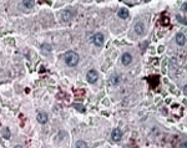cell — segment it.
I'll list each match as a JSON object with an SVG mask.
<instances>
[{
    "mask_svg": "<svg viewBox=\"0 0 187 148\" xmlns=\"http://www.w3.org/2000/svg\"><path fill=\"white\" fill-rule=\"evenodd\" d=\"M64 59H65V62H66L69 66H71V67L76 66L77 64H79V60H80L79 55L76 54V52H74V51L66 52V54H65V57H64Z\"/></svg>",
    "mask_w": 187,
    "mask_h": 148,
    "instance_id": "1",
    "label": "cell"
},
{
    "mask_svg": "<svg viewBox=\"0 0 187 148\" xmlns=\"http://www.w3.org/2000/svg\"><path fill=\"white\" fill-rule=\"evenodd\" d=\"M86 77H87V81L90 83H95L97 81V78H99V74H97V71H95V70H90L87 75H86Z\"/></svg>",
    "mask_w": 187,
    "mask_h": 148,
    "instance_id": "2",
    "label": "cell"
},
{
    "mask_svg": "<svg viewBox=\"0 0 187 148\" xmlns=\"http://www.w3.org/2000/svg\"><path fill=\"white\" fill-rule=\"evenodd\" d=\"M92 41H94V44H95L96 46H102L104 45V35L102 34H100V32L95 34V36L92 37Z\"/></svg>",
    "mask_w": 187,
    "mask_h": 148,
    "instance_id": "3",
    "label": "cell"
},
{
    "mask_svg": "<svg viewBox=\"0 0 187 148\" xmlns=\"http://www.w3.org/2000/svg\"><path fill=\"white\" fill-rule=\"evenodd\" d=\"M121 137H122V132L120 131V128H114V130H112V133H111L112 141L119 142L120 139H121Z\"/></svg>",
    "mask_w": 187,
    "mask_h": 148,
    "instance_id": "4",
    "label": "cell"
},
{
    "mask_svg": "<svg viewBox=\"0 0 187 148\" xmlns=\"http://www.w3.org/2000/svg\"><path fill=\"white\" fill-rule=\"evenodd\" d=\"M131 61H132V56H131V54L125 52V54L122 55V57H121V62L123 64V65H130Z\"/></svg>",
    "mask_w": 187,
    "mask_h": 148,
    "instance_id": "5",
    "label": "cell"
},
{
    "mask_svg": "<svg viewBox=\"0 0 187 148\" xmlns=\"http://www.w3.org/2000/svg\"><path fill=\"white\" fill-rule=\"evenodd\" d=\"M135 32H136L137 35H142V34L145 32V25L142 24V22H137V24L135 25Z\"/></svg>",
    "mask_w": 187,
    "mask_h": 148,
    "instance_id": "6",
    "label": "cell"
},
{
    "mask_svg": "<svg viewBox=\"0 0 187 148\" xmlns=\"http://www.w3.org/2000/svg\"><path fill=\"white\" fill-rule=\"evenodd\" d=\"M176 43H177L180 46H182V45L186 44V37L182 32H178L177 35H176Z\"/></svg>",
    "mask_w": 187,
    "mask_h": 148,
    "instance_id": "7",
    "label": "cell"
},
{
    "mask_svg": "<svg viewBox=\"0 0 187 148\" xmlns=\"http://www.w3.org/2000/svg\"><path fill=\"white\" fill-rule=\"evenodd\" d=\"M36 118H37V122L44 124V123H46V122H47V118H49V117H47V115H46L45 112H40L39 115H37Z\"/></svg>",
    "mask_w": 187,
    "mask_h": 148,
    "instance_id": "8",
    "label": "cell"
},
{
    "mask_svg": "<svg viewBox=\"0 0 187 148\" xmlns=\"http://www.w3.org/2000/svg\"><path fill=\"white\" fill-rule=\"evenodd\" d=\"M61 18L64 21H70L71 18H72V13H71L70 10H65L61 13Z\"/></svg>",
    "mask_w": 187,
    "mask_h": 148,
    "instance_id": "9",
    "label": "cell"
},
{
    "mask_svg": "<svg viewBox=\"0 0 187 148\" xmlns=\"http://www.w3.org/2000/svg\"><path fill=\"white\" fill-rule=\"evenodd\" d=\"M129 15H130L129 10L125 9V7H122V9L119 10V16H120V19H127V18H129Z\"/></svg>",
    "mask_w": 187,
    "mask_h": 148,
    "instance_id": "10",
    "label": "cell"
},
{
    "mask_svg": "<svg viewBox=\"0 0 187 148\" xmlns=\"http://www.w3.org/2000/svg\"><path fill=\"white\" fill-rule=\"evenodd\" d=\"M121 81V78H120V76H114V77L110 78V83L111 85H117V83Z\"/></svg>",
    "mask_w": 187,
    "mask_h": 148,
    "instance_id": "11",
    "label": "cell"
},
{
    "mask_svg": "<svg viewBox=\"0 0 187 148\" xmlns=\"http://www.w3.org/2000/svg\"><path fill=\"white\" fill-rule=\"evenodd\" d=\"M3 136H4V138H5V139H9L10 138V131H9V128H4V130H3Z\"/></svg>",
    "mask_w": 187,
    "mask_h": 148,
    "instance_id": "12",
    "label": "cell"
},
{
    "mask_svg": "<svg viewBox=\"0 0 187 148\" xmlns=\"http://www.w3.org/2000/svg\"><path fill=\"white\" fill-rule=\"evenodd\" d=\"M76 148H87V145L84 141H77L76 143Z\"/></svg>",
    "mask_w": 187,
    "mask_h": 148,
    "instance_id": "13",
    "label": "cell"
},
{
    "mask_svg": "<svg viewBox=\"0 0 187 148\" xmlns=\"http://www.w3.org/2000/svg\"><path fill=\"white\" fill-rule=\"evenodd\" d=\"M34 4H35L34 1H22V5L26 6L28 9H30V7H33V6H34Z\"/></svg>",
    "mask_w": 187,
    "mask_h": 148,
    "instance_id": "14",
    "label": "cell"
},
{
    "mask_svg": "<svg viewBox=\"0 0 187 148\" xmlns=\"http://www.w3.org/2000/svg\"><path fill=\"white\" fill-rule=\"evenodd\" d=\"M41 49H43V51L45 52V54H47V52L51 51V46H49V45H43Z\"/></svg>",
    "mask_w": 187,
    "mask_h": 148,
    "instance_id": "15",
    "label": "cell"
},
{
    "mask_svg": "<svg viewBox=\"0 0 187 148\" xmlns=\"http://www.w3.org/2000/svg\"><path fill=\"white\" fill-rule=\"evenodd\" d=\"M74 107L77 109V111H80V112H84L85 111V108H84V106L82 105H79V103H75L74 105Z\"/></svg>",
    "mask_w": 187,
    "mask_h": 148,
    "instance_id": "16",
    "label": "cell"
},
{
    "mask_svg": "<svg viewBox=\"0 0 187 148\" xmlns=\"http://www.w3.org/2000/svg\"><path fill=\"white\" fill-rule=\"evenodd\" d=\"M177 19H178V21H181L183 25H186V20H185V18H180V16H177Z\"/></svg>",
    "mask_w": 187,
    "mask_h": 148,
    "instance_id": "17",
    "label": "cell"
},
{
    "mask_svg": "<svg viewBox=\"0 0 187 148\" xmlns=\"http://www.w3.org/2000/svg\"><path fill=\"white\" fill-rule=\"evenodd\" d=\"M182 10L185 11V13L187 11V9H186V3H183V4H182Z\"/></svg>",
    "mask_w": 187,
    "mask_h": 148,
    "instance_id": "18",
    "label": "cell"
},
{
    "mask_svg": "<svg viewBox=\"0 0 187 148\" xmlns=\"http://www.w3.org/2000/svg\"><path fill=\"white\" fill-rule=\"evenodd\" d=\"M167 22H168V20H167L166 18H163V20H162V24H167Z\"/></svg>",
    "mask_w": 187,
    "mask_h": 148,
    "instance_id": "19",
    "label": "cell"
},
{
    "mask_svg": "<svg viewBox=\"0 0 187 148\" xmlns=\"http://www.w3.org/2000/svg\"><path fill=\"white\" fill-rule=\"evenodd\" d=\"M14 148H22V147H20V146H15Z\"/></svg>",
    "mask_w": 187,
    "mask_h": 148,
    "instance_id": "20",
    "label": "cell"
}]
</instances>
